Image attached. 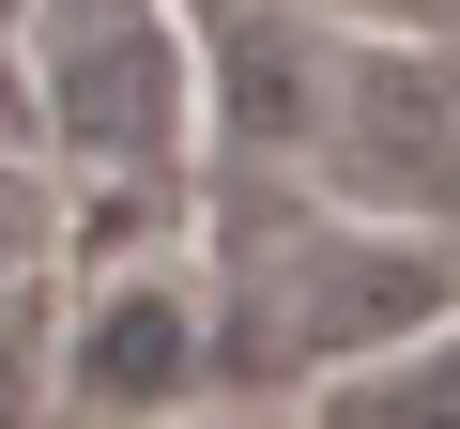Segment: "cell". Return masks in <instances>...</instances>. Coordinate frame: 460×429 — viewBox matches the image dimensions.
<instances>
[{
  "label": "cell",
  "mask_w": 460,
  "mask_h": 429,
  "mask_svg": "<svg viewBox=\"0 0 460 429\" xmlns=\"http://www.w3.org/2000/svg\"><path fill=\"white\" fill-rule=\"evenodd\" d=\"M31 398H47V292L0 276V429H31Z\"/></svg>",
  "instance_id": "cell-6"
},
{
  "label": "cell",
  "mask_w": 460,
  "mask_h": 429,
  "mask_svg": "<svg viewBox=\"0 0 460 429\" xmlns=\"http://www.w3.org/2000/svg\"><path fill=\"white\" fill-rule=\"evenodd\" d=\"M16 16H31V0H0V31H16Z\"/></svg>",
  "instance_id": "cell-8"
},
{
  "label": "cell",
  "mask_w": 460,
  "mask_h": 429,
  "mask_svg": "<svg viewBox=\"0 0 460 429\" xmlns=\"http://www.w3.org/2000/svg\"><path fill=\"white\" fill-rule=\"evenodd\" d=\"M323 31H399V47H460V0H307Z\"/></svg>",
  "instance_id": "cell-7"
},
{
  "label": "cell",
  "mask_w": 460,
  "mask_h": 429,
  "mask_svg": "<svg viewBox=\"0 0 460 429\" xmlns=\"http://www.w3.org/2000/svg\"><path fill=\"white\" fill-rule=\"evenodd\" d=\"M77 398L108 414V429H154V414H184L199 383H215V337H199V292L184 276H154V261H123L93 307H77Z\"/></svg>",
  "instance_id": "cell-4"
},
{
  "label": "cell",
  "mask_w": 460,
  "mask_h": 429,
  "mask_svg": "<svg viewBox=\"0 0 460 429\" xmlns=\"http://www.w3.org/2000/svg\"><path fill=\"white\" fill-rule=\"evenodd\" d=\"M292 184L368 231H460V47L323 31L292 108Z\"/></svg>",
  "instance_id": "cell-3"
},
{
  "label": "cell",
  "mask_w": 460,
  "mask_h": 429,
  "mask_svg": "<svg viewBox=\"0 0 460 429\" xmlns=\"http://www.w3.org/2000/svg\"><path fill=\"white\" fill-rule=\"evenodd\" d=\"M323 429H460V322H445V337L414 322L399 368H384V353L323 368Z\"/></svg>",
  "instance_id": "cell-5"
},
{
  "label": "cell",
  "mask_w": 460,
  "mask_h": 429,
  "mask_svg": "<svg viewBox=\"0 0 460 429\" xmlns=\"http://www.w3.org/2000/svg\"><path fill=\"white\" fill-rule=\"evenodd\" d=\"M31 62V138L77 184H184L199 169V31L184 0H31L16 16Z\"/></svg>",
  "instance_id": "cell-2"
},
{
  "label": "cell",
  "mask_w": 460,
  "mask_h": 429,
  "mask_svg": "<svg viewBox=\"0 0 460 429\" xmlns=\"http://www.w3.org/2000/svg\"><path fill=\"white\" fill-rule=\"evenodd\" d=\"M460 307V261H429V231H368V214L277 184V169H215V368L230 383H307L353 353H399L414 322Z\"/></svg>",
  "instance_id": "cell-1"
}]
</instances>
